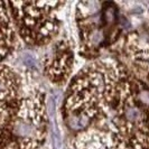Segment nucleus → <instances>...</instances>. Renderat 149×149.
<instances>
[{"label":"nucleus","instance_id":"nucleus-6","mask_svg":"<svg viewBox=\"0 0 149 149\" xmlns=\"http://www.w3.org/2000/svg\"><path fill=\"white\" fill-rule=\"evenodd\" d=\"M20 43L10 2L0 1V63L14 54Z\"/></svg>","mask_w":149,"mask_h":149},{"label":"nucleus","instance_id":"nucleus-2","mask_svg":"<svg viewBox=\"0 0 149 149\" xmlns=\"http://www.w3.org/2000/svg\"><path fill=\"white\" fill-rule=\"evenodd\" d=\"M22 80V92L9 128L5 149H42L47 139L49 118L45 91L34 83V74L18 71Z\"/></svg>","mask_w":149,"mask_h":149},{"label":"nucleus","instance_id":"nucleus-7","mask_svg":"<svg viewBox=\"0 0 149 149\" xmlns=\"http://www.w3.org/2000/svg\"><path fill=\"white\" fill-rule=\"evenodd\" d=\"M22 92V80L19 72L6 63H0V101L15 103Z\"/></svg>","mask_w":149,"mask_h":149},{"label":"nucleus","instance_id":"nucleus-5","mask_svg":"<svg viewBox=\"0 0 149 149\" xmlns=\"http://www.w3.org/2000/svg\"><path fill=\"white\" fill-rule=\"evenodd\" d=\"M120 47L132 62L137 73L149 79V30L129 33L121 40Z\"/></svg>","mask_w":149,"mask_h":149},{"label":"nucleus","instance_id":"nucleus-1","mask_svg":"<svg viewBox=\"0 0 149 149\" xmlns=\"http://www.w3.org/2000/svg\"><path fill=\"white\" fill-rule=\"evenodd\" d=\"M63 119L72 149H149V83L117 61H94L68 83Z\"/></svg>","mask_w":149,"mask_h":149},{"label":"nucleus","instance_id":"nucleus-3","mask_svg":"<svg viewBox=\"0 0 149 149\" xmlns=\"http://www.w3.org/2000/svg\"><path fill=\"white\" fill-rule=\"evenodd\" d=\"M65 2H10L18 36L22 44L40 47L49 44L60 31L58 13Z\"/></svg>","mask_w":149,"mask_h":149},{"label":"nucleus","instance_id":"nucleus-4","mask_svg":"<svg viewBox=\"0 0 149 149\" xmlns=\"http://www.w3.org/2000/svg\"><path fill=\"white\" fill-rule=\"evenodd\" d=\"M74 66V53L67 40H60L53 45L42 60L40 67L45 76L54 84H65Z\"/></svg>","mask_w":149,"mask_h":149}]
</instances>
